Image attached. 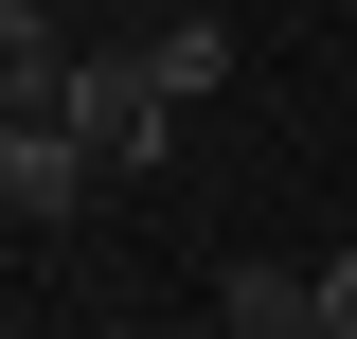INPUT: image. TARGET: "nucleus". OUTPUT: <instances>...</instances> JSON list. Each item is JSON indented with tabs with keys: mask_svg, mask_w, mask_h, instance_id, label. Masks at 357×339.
Wrapping results in <instances>:
<instances>
[{
	"mask_svg": "<svg viewBox=\"0 0 357 339\" xmlns=\"http://www.w3.org/2000/svg\"><path fill=\"white\" fill-rule=\"evenodd\" d=\"M54 126H89V161H107V179H143V161L178 143V72H161V36H143V18H126V36H72Z\"/></svg>",
	"mask_w": 357,
	"mask_h": 339,
	"instance_id": "f257e3e1",
	"label": "nucleus"
},
{
	"mask_svg": "<svg viewBox=\"0 0 357 339\" xmlns=\"http://www.w3.org/2000/svg\"><path fill=\"white\" fill-rule=\"evenodd\" d=\"M89 197H107L89 126H54V107H0V214H18V232H72Z\"/></svg>",
	"mask_w": 357,
	"mask_h": 339,
	"instance_id": "f03ea898",
	"label": "nucleus"
},
{
	"mask_svg": "<svg viewBox=\"0 0 357 339\" xmlns=\"http://www.w3.org/2000/svg\"><path fill=\"white\" fill-rule=\"evenodd\" d=\"M143 36H161V72H178V107H215V89H232V36H215V18H143Z\"/></svg>",
	"mask_w": 357,
	"mask_h": 339,
	"instance_id": "7ed1b4c3",
	"label": "nucleus"
},
{
	"mask_svg": "<svg viewBox=\"0 0 357 339\" xmlns=\"http://www.w3.org/2000/svg\"><path fill=\"white\" fill-rule=\"evenodd\" d=\"M304 339H357V250H321V286H304Z\"/></svg>",
	"mask_w": 357,
	"mask_h": 339,
	"instance_id": "20e7f679",
	"label": "nucleus"
}]
</instances>
